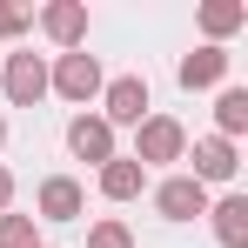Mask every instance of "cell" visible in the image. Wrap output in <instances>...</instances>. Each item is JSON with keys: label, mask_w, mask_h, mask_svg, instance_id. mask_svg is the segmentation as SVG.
Instances as JSON below:
<instances>
[{"label": "cell", "mask_w": 248, "mask_h": 248, "mask_svg": "<svg viewBox=\"0 0 248 248\" xmlns=\"http://www.w3.org/2000/svg\"><path fill=\"white\" fill-rule=\"evenodd\" d=\"M0 248H34V221L27 215H0Z\"/></svg>", "instance_id": "obj_13"}, {"label": "cell", "mask_w": 248, "mask_h": 248, "mask_svg": "<svg viewBox=\"0 0 248 248\" xmlns=\"http://www.w3.org/2000/svg\"><path fill=\"white\" fill-rule=\"evenodd\" d=\"M221 74H228V54L221 47H202V54L181 61V87H208V81H221Z\"/></svg>", "instance_id": "obj_7"}, {"label": "cell", "mask_w": 248, "mask_h": 248, "mask_svg": "<svg viewBox=\"0 0 248 248\" xmlns=\"http://www.w3.org/2000/svg\"><path fill=\"white\" fill-rule=\"evenodd\" d=\"M87 248H127V228L121 221H101V228L87 235Z\"/></svg>", "instance_id": "obj_15"}, {"label": "cell", "mask_w": 248, "mask_h": 248, "mask_svg": "<svg viewBox=\"0 0 248 248\" xmlns=\"http://www.w3.org/2000/svg\"><path fill=\"white\" fill-rule=\"evenodd\" d=\"M101 195H108V202L141 195V161H108V168H101Z\"/></svg>", "instance_id": "obj_10"}, {"label": "cell", "mask_w": 248, "mask_h": 248, "mask_svg": "<svg viewBox=\"0 0 248 248\" xmlns=\"http://www.w3.org/2000/svg\"><path fill=\"white\" fill-rule=\"evenodd\" d=\"M54 87H61L67 101H87V94L101 87V67H94V54H61V74H54Z\"/></svg>", "instance_id": "obj_4"}, {"label": "cell", "mask_w": 248, "mask_h": 248, "mask_svg": "<svg viewBox=\"0 0 248 248\" xmlns=\"http://www.w3.org/2000/svg\"><path fill=\"white\" fill-rule=\"evenodd\" d=\"M141 114H148V81H134V74H121V81L108 87V127L114 121H141Z\"/></svg>", "instance_id": "obj_5"}, {"label": "cell", "mask_w": 248, "mask_h": 248, "mask_svg": "<svg viewBox=\"0 0 248 248\" xmlns=\"http://www.w3.org/2000/svg\"><path fill=\"white\" fill-rule=\"evenodd\" d=\"M215 235H221L228 248H242V242H248V202H242V195H228V202L215 208Z\"/></svg>", "instance_id": "obj_11"}, {"label": "cell", "mask_w": 248, "mask_h": 248, "mask_svg": "<svg viewBox=\"0 0 248 248\" xmlns=\"http://www.w3.org/2000/svg\"><path fill=\"white\" fill-rule=\"evenodd\" d=\"M81 27H87L81 7H47V34L54 41H81Z\"/></svg>", "instance_id": "obj_12"}, {"label": "cell", "mask_w": 248, "mask_h": 248, "mask_svg": "<svg viewBox=\"0 0 248 248\" xmlns=\"http://www.w3.org/2000/svg\"><path fill=\"white\" fill-rule=\"evenodd\" d=\"M0 74H7V94H14L20 108H34V101L47 94V67L34 61V54H14V61L0 67Z\"/></svg>", "instance_id": "obj_2"}, {"label": "cell", "mask_w": 248, "mask_h": 248, "mask_svg": "<svg viewBox=\"0 0 248 248\" xmlns=\"http://www.w3.org/2000/svg\"><path fill=\"white\" fill-rule=\"evenodd\" d=\"M27 27V7H0V34H20Z\"/></svg>", "instance_id": "obj_16"}, {"label": "cell", "mask_w": 248, "mask_h": 248, "mask_svg": "<svg viewBox=\"0 0 248 248\" xmlns=\"http://www.w3.org/2000/svg\"><path fill=\"white\" fill-rule=\"evenodd\" d=\"M155 208H161L168 221H195V215H208V188L195 181V174H174V181H161Z\"/></svg>", "instance_id": "obj_1"}, {"label": "cell", "mask_w": 248, "mask_h": 248, "mask_svg": "<svg viewBox=\"0 0 248 248\" xmlns=\"http://www.w3.org/2000/svg\"><path fill=\"white\" fill-rule=\"evenodd\" d=\"M7 195H14V174H7V168H0V208H7Z\"/></svg>", "instance_id": "obj_17"}, {"label": "cell", "mask_w": 248, "mask_h": 248, "mask_svg": "<svg viewBox=\"0 0 248 248\" xmlns=\"http://www.w3.org/2000/svg\"><path fill=\"white\" fill-rule=\"evenodd\" d=\"M0 141H7V121H0Z\"/></svg>", "instance_id": "obj_18"}, {"label": "cell", "mask_w": 248, "mask_h": 248, "mask_svg": "<svg viewBox=\"0 0 248 248\" xmlns=\"http://www.w3.org/2000/svg\"><path fill=\"white\" fill-rule=\"evenodd\" d=\"M41 215L47 221H74V215H81V181H67V174L41 181Z\"/></svg>", "instance_id": "obj_6"}, {"label": "cell", "mask_w": 248, "mask_h": 248, "mask_svg": "<svg viewBox=\"0 0 248 248\" xmlns=\"http://www.w3.org/2000/svg\"><path fill=\"white\" fill-rule=\"evenodd\" d=\"M67 148H74L81 161H101V168H108V161H114V127H108V121H87V114H81V121L67 127Z\"/></svg>", "instance_id": "obj_3"}, {"label": "cell", "mask_w": 248, "mask_h": 248, "mask_svg": "<svg viewBox=\"0 0 248 248\" xmlns=\"http://www.w3.org/2000/svg\"><path fill=\"white\" fill-rule=\"evenodd\" d=\"M242 121H248V94H242V87H228V94H221V127L235 134Z\"/></svg>", "instance_id": "obj_14"}, {"label": "cell", "mask_w": 248, "mask_h": 248, "mask_svg": "<svg viewBox=\"0 0 248 248\" xmlns=\"http://www.w3.org/2000/svg\"><path fill=\"white\" fill-rule=\"evenodd\" d=\"M181 155V127L174 121H148L141 127V161H174Z\"/></svg>", "instance_id": "obj_8"}, {"label": "cell", "mask_w": 248, "mask_h": 248, "mask_svg": "<svg viewBox=\"0 0 248 248\" xmlns=\"http://www.w3.org/2000/svg\"><path fill=\"white\" fill-rule=\"evenodd\" d=\"M235 174V148L228 141H202L195 148V181H228Z\"/></svg>", "instance_id": "obj_9"}]
</instances>
